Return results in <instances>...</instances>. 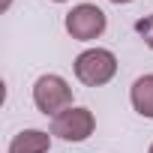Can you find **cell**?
Segmentation results:
<instances>
[{
    "mask_svg": "<svg viewBox=\"0 0 153 153\" xmlns=\"http://www.w3.org/2000/svg\"><path fill=\"white\" fill-rule=\"evenodd\" d=\"M33 105L45 117H57L60 111L72 108V87H69V81L63 75H57V72L39 75L33 81Z\"/></svg>",
    "mask_w": 153,
    "mask_h": 153,
    "instance_id": "2",
    "label": "cell"
},
{
    "mask_svg": "<svg viewBox=\"0 0 153 153\" xmlns=\"http://www.w3.org/2000/svg\"><path fill=\"white\" fill-rule=\"evenodd\" d=\"M51 150V135L45 129H21L12 135L6 153H48Z\"/></svg>",
    "mask_w": 153,
    "mask_h": 153,
    "instance_id": "5",
    "label": "cell"
},
{
    "mask_svg": "<svg viewBox=\"0 0 153 153\" xmlns=\"http://www.w3.org/2000/svg\"><path fill=\"white\" fill-rule=\"evenodd\" d=\"M75 78L87 87H102L117 75V54L111 48H84L72 63Z\"/></svg>",
    "mask_w": 153,
    "mask_h": 153,
    "instance_id": "1",
    "label": "cell"
},
{
    "mask_svg": "<svg viewBox=\"0 0 153 153\" xmlns=\"http://www.w3.org/2000/svg\"><path fill=\"white\" fill-rule=\"evenodd\" d=\"M51 3H66V0H51Z\"/></svg>",
    "mask_w": 153,
    "mask_h": 153,
    "instance_id": "10",
    "label": "cell"
},
{
    "mask_svg": "<svg viewBox=\"0 0 153 153\" xmlns=\"http://www.w3.org/2000/svg\"><path fill=\"white\" fill-rule=\"evenodd\" d=\"M9 6H12V0H3V12H6V9H9Z\"/></svg>",
    "mask_w": 153,
    "mask_h": 153,
    "instance_id": "9",
    "label": "cell"
},
{
    "mask_svg": "<svg viewBox=\"0 0 153 153\" xmlns=\"http://www.w3.org/2000/svg\"><path fill=\"white\" fill-rule=\"evenodd\" d=\"M135 30H138V36L144 39V45L153 51V12H150V15H144V18L135 24Z\"/></svg>",
    "mask_w": 153,
    "mask_h": 153,
    "instance_id": "7",
    "label": "cell"
},
{
    "mask_svg": "<svg viewBox=\"0 0 153 153\" xmlns=\"http://www.w3.org/2000/svg\"><path fill=\"white\" fill-rule=\"evenodd\" d=\"M111 3H117V6H126V3H132V0H111Z\"/></svg>",
    "mask_w": 153,
    "mask_h": 153,
    "instance_id": "8",
    "label": "cell"
},
{
    "mask_svg": "<svg viewBox=\"0 0 153 153\" xmlns=\"http://www.w3.org/2000/svg\"><path fill=\"white\" fill-rule=\"evenodd\" d=\"M96 129V117L90 108L84 105H72L66 111H60L54 120H51V135H57L60 141H69V144H81L93 135Z\"/></svg>",
    "mask_w": 153,
    "mask_h": 153,
    "instance_id": "4",
    "label": "cell"
},
{
    "mask_svg": "<svg viewBox=\"0 0 153 153\" xmlns=\"http://www.w3.org/2000/svg\"><path fill=\"white\" fill-rule=\"evenodd\" d=\"M63 27L72 39H78V42H93L105 33L108 27V15L93 6V3H78V6H72L63 18Z\"/></svg>",
    "mask_w": 153,
    "mask_h": 153,
    "instance_id": "3",
    "label": "cell"
},
{
    "mask_svg": "<svg viewBox=\"0 0 153 153\" xmlns=\"http://www.w3.org/2000/svg\"><path fill=\"white\" fill-rule=\"evenodd\" d=\"M129 102L135 108V114H141L144 120H153V72L138 75L129 87Z\"/></svg>",
    "mask_w": 153,
    "mask_h": 153,
    "instance_id": "6",
    "label": "cell"
},
{
    "mask_svg": "<svg viewBox=\"0 0 153 153\" xmlns=\"http://www.w3.org/2000/svg\"><path fill=\"white\" fill-rule=\"evenodd\" d=\"M147 153H153V144H150V147H147Z\"/></svg>",
    "mask_w": 153,
    "mask_h": 153,
    "instance_id": "11",
    "label": "cell"
}]
</instances>
